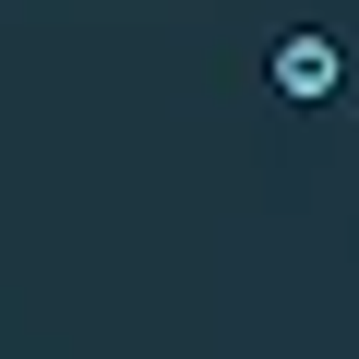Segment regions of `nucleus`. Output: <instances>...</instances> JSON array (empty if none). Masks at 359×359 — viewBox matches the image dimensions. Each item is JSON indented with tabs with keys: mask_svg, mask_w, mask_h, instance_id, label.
Segmentation results:
<instances>
[{
	"mask_svg": "<svg viewBox=\"0 0 359 359\" xmlns=\"http://www.w3.org/2000/svg\"><path fill=\"white\" fill-rule=\"evenodd\" d=\"M264 72H276V96H287V108H323L347 60H335V36H276V48H264Z\"/></svg>",
	"mask_w": 359,
	"mask_h": 359,
	"instance_id": "nucleus-1",
	"label": "nucleus"
}]
</instances>
